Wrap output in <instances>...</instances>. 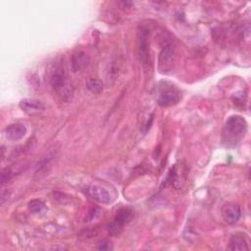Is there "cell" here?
<instances>
[{
    "mask_svg": "<svg viewBox=\"0 0 251 251\" xmlns=\"http://www.w3.org/2000/svg\"><path fill=\"white\" fill-rule=\"evenodd\" d=\"M247 126L246 120L241 116L233 115L227 118L223 128V144L228 148L236 146L244 138L247 132Z\"/></svg>",
    "mask_w": 251,
    "mask_h": 251,
    "instance_id": "1",
    "label": "cell"
},
{
    "mask_svg": "<svg viewBox=\"0 0 251 251\" xmlns=\"http://www.w3.org/2000/svg\"><path fill=\"white\" fill-rule=\"evenodd\" d=\"M49 83L56 94L64 101L72 98L73 87L69 80L65 68L62 65H56L52 68L49 75Z\"/></svg>",
    "mask_w": 251,
    "mask_h": 251,
    "instance_id": "2",
    "label": "cell"
},
{
    "mask_svg": "<svg viewBox=\"0 0 251 251\" xmlns=\"http://www.w3.org/2000/svg\"><path fill=\"white\" fill-rule=\"evenodd\" d=\"M177 50L173 41H168L164 44L159 54V71L162 74L171 73L176 64Z\"/></svg>",
    "mask_w": 251,
    "mask_h": 251,
    "instance_id": "3",
    "label": "cell"
},
{
    "mask_svg": "<svg viewBox=\"0 0 251 251\" xmlns=\"http://www.w3.org/2000/svg\"><path fill=\"white\" fill-rule=\"evenodd\" d=\"M181 98L180 91L174 85H168L166 82L159 87L157 95V103L161 107H172L179 102Z\"/></svg>",
    "mask_w": 251,
    "mask_h": 251,
    "instance_id": "4",
    "label": "cell"
},
{
    "mask_svg": "<svg viewBox=\"0 0 251 251\" xmlns=\"http://www.w3.org/2000/svg\"><path fill=\"white\" fill-rule=\"evenodd\" d=\"M86 193L91 199L101 204H110L113 201L109 190L99 184H91L87 186Z\"/></svg>",
    "mask_w": 251,
    "mask_h": 251,
    "instance_id": "5",
    "label": "cell"
},
{
    "mask_svg": "<svg viewBox=\"0 0 251 251\" xmlns=\"http://www.w3.org/2000/svg\"><path fill=\"white\" fill-rule=\"evenodd\" d=\"M223 219L228 225L236 224L241 217V209L238 204L233 202H227L223 205L221 210Z\"/></svg>",
    "mask_w": 251,
    "mask_h": 251,
    "instance_id": "6",
    "label": "cell"
},
{
    "mask_svg": "<svg viewBox=\"0 0 251 251\" xmlns=\"http://www.w3.org/2000/svg\"><path fill=\"white\" fill-rule=\"evenodd\" d=\"M149 34L148 30L141 28L138 34V57L142 64H148L150 57V48H149Z\"/></svg>",
    "mask_w": 251,
    "mask_h": 251,
    "instance_id": "7",
    "label": "cell"
},
{
    "mask_svg": "<svg viewBox=\"0 0 251 251\" xmlns=\"http://www.w3.org/2000/svg\"><path fill=\"white\" fill-rule=\"evenodd\" d=\"M19 105L25 113L31 116L39 115L45 111V105L43 102L33 98H25L20 101Z\"/></svg>",
    "mask_w": 251,
    "mask_h": 251,
    "instance_id": "8",
    "label": "cell"
},
{
    "mask_svg": "<svg viewBox=\"0 0 251 251\" xmlns=\"http://www.w3.org/2000/svg\"><path fill=\"white\" fill-rule=\"evenodd\" d=\"M54 157H55L54 153H48L37 163L34 171V176L36 177H42L50 172L53 166Z\"/></svg>",
    "mask_w": 251,
    "mask_h": 251,
    "instance_id": "9",
    "label": "cell"
},
{
    "mask_svg": "<svg viewBox=\"0 0 251 251\" xmlns=\"http://www.w3.org/2000/svg\"><path fill=\"white\" fill-rule=\"evenodd\" d=\"M89 56L82 50H77L72 55V68L75 72L82 71L89 65Z\"/></svg>",
    "mask_w": 251,
    "mask_h": 251,
    "instance_id": "10",
    "label": "cell"
},
{
    "mask_svg": "<svg viewBox=\"0 0 251 251\" xmlns=\"http://www.w3.org/2000/svg\"><path fill=\"white\" fill-rule=\"evenodd\" d=\"M6 136L10 140H19L23 138L26 133V127L22 123H15L9 125L5 129Z\"/></svg>",
    "mask_w": 251,
    "mask_h": 251,
    "instance_id": "11",
    "label": "cell"
},
{
    "mask_svg": "<svg viewBox=\"0 0 251 251\" xmlns=\"http://www.w3.org/2000/svg\"><path fill=\"white\" fill-rule=\"evenodd\" d=\"M228 248L232 251H241V250H249L248 240L242 233L232 234L229 238V246Z\"/></svg>",
    "mask_w": 251,
    "mask_h": 251,
    "instance_id": "12",
    "label": "cell"
},
{
    "mask_svg": "<svg viewBox=\"0 0 251 251\" xmlns=\"http://www.w3.org/2000/svg\"><path fill=\"white\" fill-rule=\"evenodd\" d=\"M133 217L132 211L129 209H121L117 212L116 216H115V220L117 223H119L122 226L126 225L127 223H129L131 221Z\"/></svg>",
    "mask_w": 251,
    "mask_h": 251,
    "instance_id": "13",
    "label": "cell"
},
{
    "mask_svg": "<svg viewBox=\"0 0 251 251\" xmlns=\"http://www.w3.org/2000/svg\"><path fill=\"white\" fill-rule=\"evenodd\" d=\"M86 87L92 93H100L103 90V82L97 78H90L86 81Z\"/></svg>",
    "mask_w": 251,
    "mask_h": 251,
    "instance_id": "14",
    "label": "cell"
},
{
    "mask_svg": "<svg viewBox=\"0 0 251 251\" xmlns=\"http://www.w3.org/2000/svg\"><path fill=\"white\" fill-rule=\"evenodd\" d=\"M28 210L33 214H39L45 209L44 203L39 199H32L27 204Z\"/></svg>",
    "mask_w": 251,
    "mask_h": 251,
    "instance_id": "15",
    "label": "cell"
},
{
    "mask_svg": "<svg viewBox=\"0 0 251 251\" xmlns=\"http://www.w3.org/2000/svg\"><path fill=\"white\" fill-rule=\"evenodd\" d=\"M15 176V171L12 167H7L5 168L2 173H1V177H0V180H1V184L3 185L4 183H6L7 181H9L13 176Z\"/></svg>",
    "mask_w": 251,
    "mask_h": 251,
    "instance_id": "16",
    "label": "cell"
},
{
    "mask_svg": "<svg viewBox=\"0 0 251 251\" xmlns=\"http://www.w3.org/2000/svg\"><path fill=\"white\" fill-rule=\"evenodd\" d=\"M123 227H124V226H122V225H120L119 223H117L116 221H114V222H112V223L109 225V226H108V232H109V234L112 235V236H118V235L122 232Z\"/></svg>",
    "mask_w": 251,
    "mask_h": 251,
    "instance_id": "17",
    "label": "cell"
},
{
    "mask_svg": "<svg viewBox=\"0 0 251 251\" xmlns=\"http://www.w3.org/2000/svg\"><path fill=\"white\" fill-rule=\"evenodd\" d=\"M97 249H99V250H109V249H112L111 242L109 240H107V239L99 240L98 243H97Z\"/></svg>",
    "mask_w": 251,
    "mask_h": 251,
    "instance_id": "18",
    "label": "cell"
},
{
    "mask_svg": "<svg viewBox=\"0 0 251 251\" xmlns=\"http://www.w3.org/2000/svg\"><path fill=\"white\" fill-rule=\"evenodd\" d=\"M97 233L96 230H93V229H87V230H82L78 233V237H82L83 239H87V238H90L92 237L93 235H95Z\"/></svg>",
    "mask_w": 251,
    "mask_h": 251,
    "instance_id": "19",
    "label": "cell"
}]
</instances>
